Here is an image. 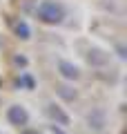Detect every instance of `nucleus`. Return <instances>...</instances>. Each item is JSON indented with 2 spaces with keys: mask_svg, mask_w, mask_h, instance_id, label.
<instances>
[{
  "mask_svg": "<svg viewBox=\"0 0 127 134\" xmlns=\"http://www.w3.org/2000/svg\"><path fill=\"white\" fill-rule=\"evenodd\" d=\"M62 16H65L62 7L56 5V2H51V0H45V2L38 7V18H40L42 23H47V25H56V23H60Z\"/></svg>",
  "mask_w": 127,
  "mask_h": 134,
  "instance_id": "f257e3e1",
  "label": "nucleus"
},
{
  "mask_svg": "<svg viewBox=\"0 0 127 134\" xmlns=\"http://www.w3.org/2000/svg\"><path fill=\"white\" fill-rule=\"evenodd\" d=\"M7 119H9L11 125H18V127H20V125L27 123L29 116H27V110H25L22 105H11L9 110H7Z\"/></svg>",
  "mask_w": 127,
  "mask_h": 134,
  "instance_id": "f03ea898",
  "label": "nucleus"
},
{
  "mask_svg": "<svg viewBox=\"0 0 127 134\" xmlns=\"http://www.w3.org/2000/svg\"><path fill=\"white\" fill-rule=\"evenodd\" d=\"M58 69H60V74L65 78H69V81H76V78H78V67L71 65V63H67V60L58 63Z\"/></svg>",
  "mask_w": 127,
  "mask_h": 134,
  "instance_id": "7ed1b4c3",
  "label": "nucleus"
},
{
  "mask_svg": "<svg viewBox=\"0 0 127 134\" xmlns=\"http://www.w3.org/2000/svg\"><path fill=\"white\" fill-rule=\"evenodd\" d=\"M47 114L51 116L56 123H60V125H69V116L65 114V112L60 110V107H56V105H49L47 107Z\"/></svg>",
  "mask_w": 127,
  "mask_h": 134,
  "instance_id": "20e7f679",
  "label": "nucleus"
},
{
  "mask_svg": "<svg viewBox=\"0 0 127 134\" xmlns=\"http://www.w3.org/2000/svg\"><path fill=\"white\" fill-rule=\"evenodd\" d=\"M87 60H89L91 65H105V63H107V54L100 52V49H91L89 56H87Z\"/></svg>",
  "mask_w": 127,
  "mask_h": 134,
  "instance_id": "39448f33",
  "label": "nucleus"
},
{
  "mask_svg": "<svg viewBox=\"0 0 127 134\" xmlns=\"http://www.w3.org/2000/svg\"><path fill=\"white\" fill-rule=\"evenodd\" d=\"M89 125H91V127H96V130L103 127V125H105L103 112H91V114H89Z\"/></svg>",
  "mask_w": 127,
  "mask_h": 134,
  "instance_id": "423d86ee",
  "label": "nucleus"
},
{
  "mask_svg": "<svg viewBox=\"0 0 127 134\" xmlns=\"http://www.w3.org/2000/svg\"><path fill=\"white\" fill-rule=\"evenodd\" d=\"M56 90H58V94H60L65 100H74L76 98V92L71 90V87H67V85H58Z\"/></svg>",
  "mask_w": 127,
  "mask_h": 134,
  "instance_id": "0eeeda50",
  "label": "nucleus"
},
{
  "mask_svg": "<svg viewBox=\"0 0 127 134\" xmlns=\"http://www.w3.org/2000/svg\"><path fill=\"white\" fill-rule=\"evenodd\" d=\"M16 34H18V36H20L22 40H27V38H29V34H31V31H29L27 23H18V25H16Z\"/></svg>",
  "mask_w": 127,
  "mask_h": 134,
  "instance_id": "6e6552de",
  "label": "nucleus"
},
{
  "mask_svg": "<svg viewBox=\"0 0 127 134\" xmlns=\"http://www.w3.org/2000/svg\"><path fill=\"white\" fill-rule=\"evenodd\" d=\"M22 83H25V85H27V87H31V85H33V81H31V78H29V76H25V78H22Z\"/></svg>",
  "mask_w": 127,
  "mask_h": 134,
  "instance_id": "1a4fd4ad",
  "label": "nucleus"
},
{
  "mask_svg": "<svg viewBox=\"0 0 127 134\" xmlns=\"http://www.w3.org/2000/svg\"><path fill=\"white\" fill-rule=\"evenodd\" d=\"M22 134H38V132H33V130H25Z\"/></svg>",
  "mask_w": 127,
  "mask_h": 134,
  "instance_id": "9d476101",
  "label": "nucleus"
},
{
  "mask_svg": "<svg viewBox=\"0 0 127 134\" xmlns=\"http://www.w3.org/2000/svg\"><path fill=\"white\" fill-rule=\"evenodd\" d=\"M0 85H2V76H0Z\"/></svg>",
  "mask_w": 127,
  "mask_h": 134,
  "instance_id": "9b49d317",
  "label": "nucleus"
}]
</instances>
